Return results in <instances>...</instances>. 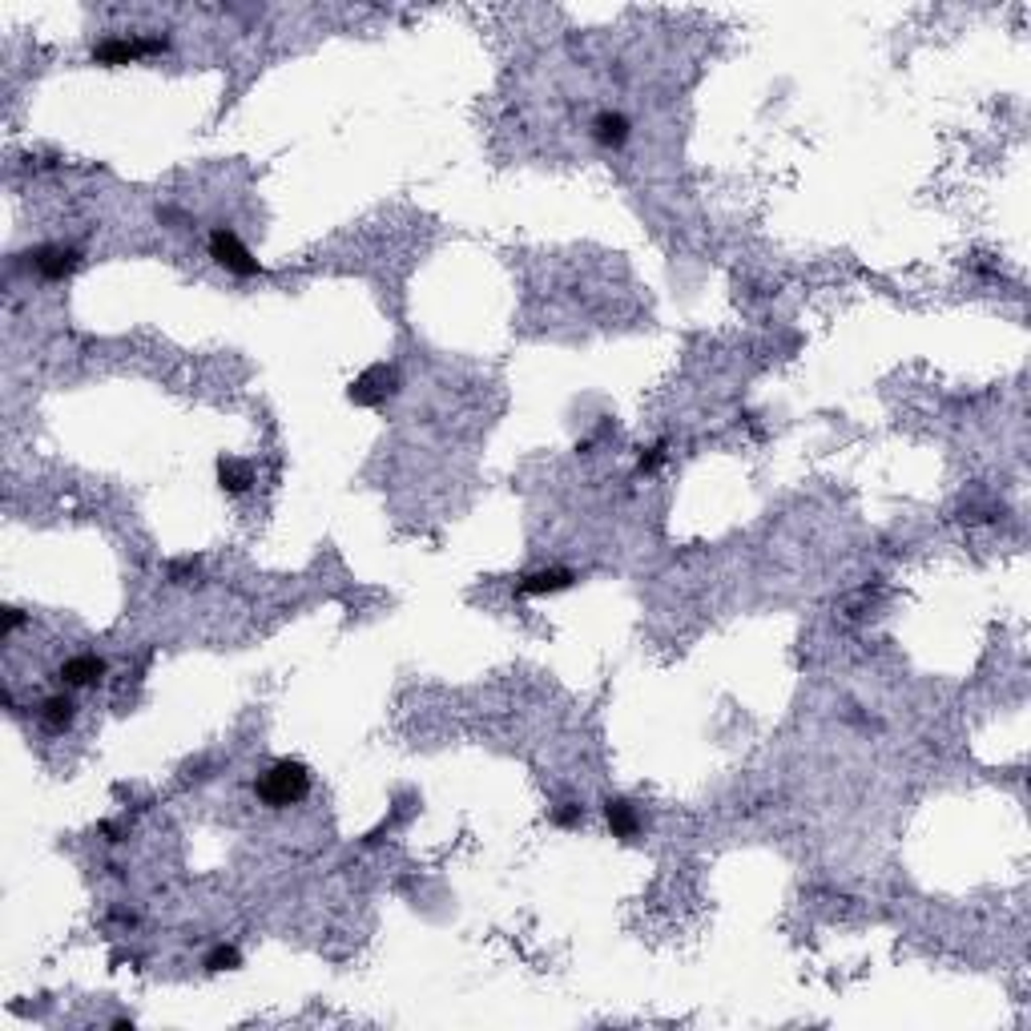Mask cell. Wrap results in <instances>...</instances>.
Wrapping results in <instances>:
<instances>
[{"instance_id":"52a82bcc","label":"cell","mask_w":1031,"mask_h":1031,"mask_svg":"<svg viewBox=\"0 0 1031 1031\" xmlns=\"http://www.w3.org/2000/svg\"><path fill=\"white\" fill-rule=\"evenodd\" d=\"M57 677H61L65 689H85V685H97L105 677V661L97 653H77V657L61 661Z\"/></svg>"},{"instance_id":"5b68a950","label":"cell","mask_w":1031,"mask_h":1031,"mask_svg":"<svg viewBox=\"0 0 1031 1031\" xmlns=\"http://www.w3.org/2000/svg\"><path fill=\"white\" fill-rule=\"evenodd\" d=\"M29 266H33L41 278H49V282H61V278H69V274L81 266V250H77V246L49 242V246H37V250L29 254Z\"/></svg>"},{"instance_id":"8992f818","label":"cell","mask_w":1031,"mask_h":1031,"mask_svg":"<svg viewBox=\"0 0 1031 1031\" xmlns=\"http://www.w3.org/2000/svg\"><path fill=\"white\" fill-rule=\"evenodd\" d=\"M572 584H576L572 568H536L516 584V593L520 597H548V593H564V588H572Z\"/></svg>"},{"instance_id":"277c9868","label":"cell","mask_w":1031,"mask_h":1031,"mask_svg":"<svg viewBox=\"0 0 1031 1031\" xmlns=\"http://www.w3.org/2000/svg\"><path fill=\"white\" fill-rule=\"evenodd\" d=\"M395 387H399V371H395L391 363H375V367H367V371L347 387V399H351L355 407H379V403H387V399L395 395Z\"/></svg>"},{"instance_id":"8fae6325","label":"cell","mask_w":1031,"mask_h":1031,"mask_svg":"<svg viewBox=\"0 0 1031 1031\" xmlns=\"http://www.w3.org/2000/svg\"><path fill=\"white\" fill-rule=\"evenodd\" d=\"M41 725L49 729V733H65L69 725H73V717H77V705H73V697L69 693H53V697H45L41 701Z\"/></svg>"},{"instance_id":"2e32d148","label":"cell","mask_w":1031,"mask_h":1031,"mask_svg":"<svg viewBox=\"0 0 1031 1031\" xmlns=\"http://www.w3.org/2000/svg\"><path fill=\"white\" fill-rule=\"evenodd\" d=\"M21 625H25V613H21L17 605H9V609H5V621H0V633H5V637H13Z\"/></svg>"},{"instance_id":"30bf717a","label":"cell","mask_w":1031,"mask_h":1031,"mask_svg":"<svg viewBox=\"0 0 1031 1031\" xmlns=\"http://www.w3.org/2000/svg\"><path fill=\"white\" fill-rule=\"evenodd\" d=\"M250 484H254V468L246 460H238V456H222L218 460V488L222 492L242 496V492H250Z\"/></svg>"},{"instance_id":"9c48e42d","label":"cell","mask_w":1031,"mask_h":1031,"mask_svg":"<svg viewBox=\"0 0 1031 1031\" xmlns=\"http://www.w3.org/2000/svg\"><path fill=\"white\" fill-rule=\"evenodd\" d=\"M605 822H609L613 838H621V842L641 834V814H637V806L629 798H609L605 802Z\"/></svg>"},{"instance_id":"9a60e30c","label":"cell","mask_w":1031,"mask_h":1031,"mask_svg":"<svg viewBox=\"0 0 1031 1031\" xmlns=\"http://www.w3.org/2000/svg\"><path fill=\"white\" fill-rule=\"evenodd\" d=\"M194 572H198V556H182V560H170V568H166V576H170L174 584H186V580H194Z\"/></svg>"},{"instance_id":"3957f363","label":"cell","mask_w":1031,"mask_h":1031,"mask_svg":"<svg viewBox=\"0 0 1031 1031\" xmlns=\"http://www.w3.org/2000/svg\"><path fill=\"white\" fill-rule=\"evenodd\" d=\"M210 258H214L226 274H234V278H254V274H262L258 258L246 250V242H242L230 226H218V230L210 234Z\"/></svg>"},{"instance_id":"ba28073f","label":"cell","mask_w":1031,"mask_h":1031,"mask_svg":"<svg viewBox=\"0 0 1031 1031\" xmlns=\"http://www.w3.org/2000/svg\"><path fill=\"white\" fill-rule=\"evenodd\" d=\"M629 133H633L629 117L617 113V109H601V113L593 117V141L605 145V150H621V145L629 141Z\"/></svg>"},{"instance_id":"7a4b0ae2","label":"cell","mask_w":1031,"mask_h":1031,"mask_svg":"<svg viewBox=\"0 0 1031 1031\" xmlns=\"http://www.w3.org/2000/svg\"><path fill=\"white\" fill-rule=\"evenodd\" d=\"M170 49V37L162 33H129V37H105L93 45V65L117 69V65H133L145 57H158Z\"/></svg>"},{"instance_id":"7c38bea8","label":"cell","mask_w":1031,"mask_h":1031,"mask_svg":"<svg viewBox=\"0 0 1031 1031\" xmlns=\"http://www.w3.org/2000/svg\"><path fill=\"white\" fill-rule=\"evenodd\" d=\"M234 967H242V951L234 947V943H218V947H210V955H206V971H234Z\"/></svg>"},{"instance_id":"6da1fadb","label":"cell","mask_w":1031,"mask_h":1031,"mask_svg":"<svg viewBox=\"0 0 1031 1031\" xmlns=\"http://www.w3.org/2000/svg\"><path fill=\"white\" fill-rule=\"evenodd\" d=\"M258 802H266L270 810H286L294 802H303L311 794V770L299 758H278L258 782H254Z\"/></svg>"},{"instance_id":"4fadbf2b","label":"cell","mask_w":1031,"mask_h":1031,"mask_svg":"<svg viewBox=\"0 0 1031 1031\" xmlns=\"http://www.w3.org/2000/svg\"><path fill=\"white\" fill-rule=\"evenodd\" d=\"M580 822H584V806L580 802H560L552 810V826H560V830H576Z\"/></svg>"},{"instance_id":"5bb4252c","label":"cell","mask_w":1031,"mask_h":1031,"mask_svg":"<svg viewBox=\"0 0 1031 1031\" xmlns=\"http://www.w3.org/2000/svg\"><path fill=\"white\" fill-rule=\"evenodd\" d=\"M661 464H665V444H653V448H645V452H641V460H637V476H653Z\"/></svg>"}]
</instances>
